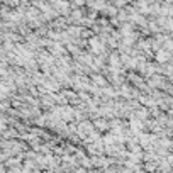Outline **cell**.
Segmentation results:
<instances>
[]
</instances>
